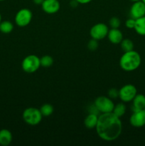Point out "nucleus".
<instances>
[{
    "label": "nucleus",
    "mask_w": 145,
    "mask_h": 146,
    "mask_svg": "<svg viewBox=\"0 0 145 146\" xmlns=\"http://www.w3.org/2000/svg\"><path fill=\"white\" fill-rule=\"evenodd\" d=\"M98 135L105 141H113L119 138L122 131V123L120 118L112 112L101 113L98 115L96 127Z\"/></svg>",
    "instance_id": "nucleus-1"
},
{
    "label": "nucleus",
    "mask_w": 145,
    "mask_h": 146,
    "mask_svg": "<svg viewBox=\"0 0 145 146\" xmlns=\"http://www.w3.org/2000/svg\"><path fill=\"white\" fill-rule=\"evenodd\" d=\"M142 58L137 51H127L123 54L119 59V66L125 71H133L137 69L141 65Z\"/></svg>",
    "instance_id": "nucleus-2"
},
{
    "label": "nucleus",
    "mask_w": 145,
    "mask_h": 146,
    "mask_svg": "<svg viewBox=\"0 0 145 146\" xmlns=\"http://www.w3.org/2000/svg\"><path fill=\"white\" fill-rule=\"evenodd\" d=\"M22 118L26 123L29 125L35 126L41 123L43 115L40 111V109L34 107H29L26 108L24 111Z\"/></svg>",
    "instance_id": "nucleus-3"
},
{
    "label": "nucleus",
    "mask_w": 145,
    "mask_h": 146,
    "mask_svg": "<svg viewBox=\"0 0 145 146\" xmlns=\"http://www.w3.org/2000/svg\"><path fill=\"white\" fill-rule=\"evenodd\" d=\"M41 67L40 58L36 55H28L23 59L21 62V68L23 71L28 74L36 72Z\"/></svg>",
    "instance_id": "nucleus-4"
},
{
    "label": "nucleus",
    "mask_w": 145,
    "mask_h": 146,
    "mask_svg": "<svg viewBox=\"0 0 145 146\" xmlns=\"http://www.w3.org/2000/svg\"><path fill=\"white\" fill-rule=\"evenodd\" d=\"M94 106L101 113H106L112 112L115 104L109 97L101 96L95 100Z\"/></svg>",
    "instance_id": "nucleus-5"
},
{
    "label": "nucleus",
    "mask_w": 145,
    "mask_h": 146,
    "mask_svg": "<svg viewBox=\"0 0 145 146\" xmlns=\"http://www.w3.org/2000/svg\"><path fill=\"white\" fill-rule=\"evenodd\" d=\"M137 94V89L132 84H126L119 90V98L123 103L132 101Z\"/></svg>",
    "instance_id": "nucleus-6"
},
{
    "label": "nucleus",
    "mask_w": 145,
    "mask_h": 146,
    "mask_svg": "<svg viewBox=\"0 0 145 146\" xmlns=\"http://www.w3.org/2000/svg\"><path fill=\"white\" fill-rule=\"evenodd\" d=\"M32 12L30 9L24 8L20 9L15 16V23L18 27H25L31 23L32 20Z\"/></svg>",
    "instance_id": "nucleus-7"
},
{
    "label": "nucleus",
    "mask_w": 145,
    "mask_h": 146,
    "mask_svg": "<svg viewBox=\"0 0 145 146\" xmlns=\"http://www.w3.org/2000/svg\"><path fill=\"white\" fill-rule=\"evenodd\" d=\"M109 31V28L104 23H98L91 27L90 35L91 38L95 40H102L107 37Z\"/></svg>",
    "instance_id": "nucleus-8"
},
{
    "label": "nucleus",
    "mask_w": 145,
    "mask_h": 146,
    "mask_svg": "<svg viewBox=\"0 0 145 146\" xmlns=\"http://www.w3.org/2000/svg\"><path fill=\"white\" fill-rule=\"evenodd\" d=\"M129 123L131 125L135 128H141L145 125V111L139 110V111H133L132 114L129 118Z\"/></svg>",
    "instance_id": "nucleus-9"
},
{
    "label": "nucleus",
    "mask_w": 145,
    "mask_h": 146,
    "mask_svg": "<svg viewBox=\"0 0 145 146\" xmlns=\"http://www.w3.org/2000/svg\"><path fill=\"white\" fill-rule=\"evenodd\" d=\"M129 14L131 17L134 19H137L145 16V4H144L143 1L141 0V1L133 2L130 7Z\"/></svg>",
    "instance_id": "nucleus-10"
},
{
    "label": "nucleus",
    "mask_w": 145,
    "mask_h": 146,
    "mask_svg": "<svg viewBox=\"0 0 145 146\" xmlns=\"http://www.w3.org/2000/svg\"><path fill=\"white\" fill-rule=\"evenodd\" d=\"M41 8L46 14H53L59 11L61 4L58 0H44L41 4Z\"/></svg>",
    "instance_id": "nucleus-11"
},
{
    "label": "nucleus",
    "mask_w": 145,
    "mask_h": 146,
    "mask_svg": "<svg viewBox=\"0 0 145 146\" xmlns=\"http://www.w3.org/2000/svg\"><path fill=\"white\" fill-rule=\"evenodd\" d=\"M107 38L109 41L113 44H120L123 39V34L119 29H109L107 34Z\"/></svg>",
    "instance_id": "nucleus-12"
},
{
    "label": "nucleus",
    "mask_w": 145,
    "mask_h": 146,
    "mask_svg": "<svg viewBox=\"0 0 145 146\" xmlns=\"http://www.w3.org/2000/svg\"><path fill=\"white\" fill-rule=\"evenodd\" d=\"M132 102L133 111L144 110L145 108V96L143 94H137Z\"/></svg>",
    "instance_id": "nucleus-13"
},
{
    "label": "nucleus",
    "mask_w": 145,
    "mask_h": 146,
    "mask_svg": "<svg viewBox=\"0 0 145 146\" xmlns=\"http://www.w3.org/2000/svg\"><path fill=\"white\" fill-rule=\"evenodd\" d=\"M13 136L11 131L8 129L0 130V145L8 146L12 142Z\"/></svg>",
    "instance_id": "nucleus-14"
},
{
    "label": "nucleus",
    "mask_w": 145,
    "mask_h": 146,
    "mask_svg": "<svg viewBox=\"0 0 145 146\" xmlns=\"http://www.w3.org/2000/svg\"><path fill=\"white\" fill-rule=\"evenodd\" d=\"M98 121V115L95 113H90L84 120V125L88 129H93L96 127Z\"/></svg>",
    "instance_id": "nucleus-15"
},
{
    "label": "nucleus",
    "mask_w": 145,
    "mask_h": 146,
    "mask_svg": "<svg viewBox=\"0 0 145 146\" xmlns=\"http://www.w3.org/2000/svg\"><path fill=\"white\" fill-rule=\"evenodd\" d=\"M134 29L139 35L145 36V16L136 19Z\"/></svg>",
    "instance_id": "nucleus-16"
},
{
    "label": "nucleus",
    "mask_w": 145,
    "mask_h": 146,
    "mask_svg": "<svg viewBox=\"0 0 145 146\" xmlns=\"http://www.w3.org/2000/svg\"><path fill=\"white\" fill-rule=\"evenodd\" d=\"M14 29V25L9 21H1L0 23V31L3 34H10Z\"/></svg>",
    "instance_id": "nucleus-17"
},
{
    "label": "nucleus",
    "mask_w": 145,
    "mask_h": 146,
    "mask_svg": "<svg viewBox=\"0 0 145 146\" xmlns=\"http://www.w3.org/2000/svg\"><path fill=\"white\" fill-rule=\"evenodd\" d=\"M125 112H126V106L125 105V104L123 102L119 103V104L115 105L113 111H112V113L115 115L119 117V118H121L122 116H123L125 115Z\"/></svg>",
    "instance_id": "nucleus-18"
},
{
    "label": "nucleus",
    "mask_w": 145,
    "mask_h": 146,
    "mask_svg": "<svg viewBox=\"0 0 145 146\" xmlns=\"http://www.w3.org/2000/svg\"><path fill=\"white\" fill-rule=\"evenodd\" d=\"M121 48L124 52L134 50V43L129 38H123L120 43Z\"/></svg>",
    "instance_id": "nucleus-19"
},
{
    "label": "nucleus",
    "mask_w": 145,
    "mask_h": 146,
    "mask_svg": "<svg viewBox=\"0 0 145 146\" xmlns=\"http://www.w3.org/2000/svg\"><path fill=\"white\" fill-rule=\"evenodd\" d=\"M53 106L51 104H44L40 108V111H41V114H42L43 116L45 117L50 116L51 115H52L53 113Z\"/></svg>",
    "instance_id": "nucleus-20"
},
{
    "label": "nucleus",
    "mask_w": 145,
    "mask_h": 146,
    "mask_svg": "<svg viewBox=\"0 0 145 146\" xmlns=\"http://www.w3.org/2000/svg\"><path fill=\"white\" fill-rule=\"evenodd\" d=\"M40 64L41 66L44 68H49L53 64V58L49 55H45L40 58Z\"/></svg>",
    "instance_id": "nucleus-21"
},
{
    "label": "nucleus",
    "mask_w": 145,
    "mask_h": 146,
    "mask_svg": "<svg viewBox=\"0 0 145 146\" xmlns=\"http://www.w3.org/2000/svg\"><path fill=\"white\" fill-rule=\"evenodd\" d=\"M109 24L112 29H119L121 25V21L117 17H112L109 19Z\"/></svg>",
    "instance_id": "nucleus-22"
},
{
    "label": "nucleus",
    "mask_w": 145,
    "mask_h": 146,
    "mask_svg": "<svg viewBox=\"0 0 145 146\" xmlns=\"http://www.w3.org/2000/svg\"><path fill=\"white\" fill-rule=\"evenodd\" d=\"M98 47V40L92 38L88 44V48L90 51H95Z\"/></svg>",
    "instance_id": "nucleus-23"
},
{
    "label": "nucleus",
    "mask_w": 145,
    "mask_h": 146,
    "mask_svg": "<svg viewBox=\"0 0 145 146\" xmlns=\"http://www.w3.org/2000/svg\"><path fill=\"white\" fill-rule=\"evenodd\" d=\"M108 96L111 98V99H114V98H117L119 97V90L117 88H112L109 90L108 91Z\"/></svg>",
    "instance_id": "nucleus-24"
},
{
    "label": "nucleus",
    "mask_w": 145,
    "mask_h": 146,
    "mask_svg": "<svg viewBox=\"0 0 145 146\" xmlns=\"http://www.w3.org/2000/svg\"><path fill=\"white\" fill-rule=\"evenodd\" d=\"M135 22H136V19L133 18H129L128 19L126 20L125 21V26H126L127 28L128 29H132L134 28V26H135Z\"/></svg>",
    "instance_id": "nucleus-25"
},
{
    "label": "nucleus",
    "mask_w": 145,
    "mask_h": 146,
    "mask_svg": "<svg viewBox=\"0 0 145 146\" xmlns=\"http://www.w3.org/2000/svg\"><path fill=\"white\" fill-rule=\"evenodd\" d=\"M78 4H86L90 3V1H92V0H75Z\"/></svg>",
    "instance_id": "nucleus-26"
},
{
    "label": "nucleus",
    "mask_w": 145,
    "mask_h": 146,
    "mask_svg": "<svg viewBox=\"0 0 145 146\" xmlns=\"http://www.w3.org/2000/svg\"><path fill=\"white\" fill-rule=\"evenodd\" d=\"M44 0H33V2L36 4V5H41L43 4Z\"/></svg>",
    "instance_id": "nucleus-27"
},
{
    "label": "nucleus",
    "mask_w": 145,
    "mask_h": 146,
    "mask_svg": "<svg viewBox=\"0 0 145 146\" xmlns=\"http://www.w3.org/2000/svg\"><path fill=\"white\" fill-rule=\"evenodd\" d=\"M131 1H132V2H136V1H141V0H130Z\"/></svg>",
    "instance_id": "nucleus-28"
},
{
    "label": "nucleus",
    "mask_w": 145,
    "mask_h": 146,
    "mask_svg": "<svg viewBox=\"0 0 145 146\" xmlns=\"http://www.w3.org/2000/svg\"><path fill=\"white\" fill-rule=\"evenodd\" d=\"M1 21V13H0V23Z\"/></svg>",
    "instance_id": "nucleus-29"
},
{
    "label": "nucleus",
    "mask_w": 145,
    "mask_h": 146,
    "mask_svg": "<svg viewBox=\"0 0 145 146\" xmlns=\"http://www.w3.org/2000/svg\"><path fill=\"white\" fill-rule=\"evenodd\" d=\"M142 1H143V2H144V4H145V0H142Z\"/></svg>",
    "instance_id": "nucleus-30"
},
{
    "label": "nucleus",
    "mask_w": 145,
    "mask_h": 146,
    "mask_svg": "<svg viewBox=\"0 0 145 146\" xmlns=\"http://www.w3.org/2000/svg\"><path fill=\"white\" fill-rule=\"evenodd\" d=\"M4 1V0H0V1Z\"/></svg>",
    "instance_id": "nucleus-31"
},
{
    "label": "nucleus",
    "mask_w": 145,
    "mask_h": 146,
    "mask_svg": "<svg viewBox=\"0 0 145 146\" xmlns=\"http://www.w3.org/2000/svg\"><path fill=\"white\" fill-rule=\"evenodd\" d=\"M144 111H145V108H144Z\"/></svg>",
    "instance_id": "nucleus-32"
}]
</instances>
